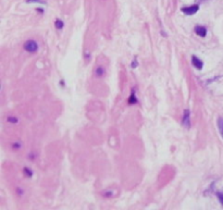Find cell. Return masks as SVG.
Returning <instances> with one entry per match:
<instances>
[{"label":"cell","mask_w":223,"mask_h":210,"mask_svg":"<svg viewBox=\"0 0 223 210\" xmlns=\"http://www.w3.org/2000/svg\"><path fill=\"white\" fill-rule=\"evenodd\" d=\"M199 10V6L198 4H194V6L191 7H185V8H182V12L185 13L186 15H193Z\"/></svg>","instance_id":"2"},{"label":"cell","mask_w":223,"mask_h":210,"mask_svg":"<svg viewBox=\"0 0 223 210\" xmlns=\"http://www.w3.org/2000/svg\"><path fill=\"white\" fill-rule=\"evenodd\" d=\"M182 124L186 128H189V126H191V113H189V110H185L184 113H183Z\"/></svg>","instance_id":"3"},{"label":"cell","mask_w":223,"mask_h":210,"mask_svg":"<svg viewBox=\"0 0 223 210\" xmlns=\"http://www.w3.org/2000/svg\"><path fill=\"white\" fill-rule=\"evenodd\" d=\"M195 33H196L198 36H200V37H205V36L207 35V29H206L205 26L197 25L195 27Z\"/></svg>","instance_id":"5"},{"label":"cell","mask_w":223,"mask_h":210,"mask_svg":"<svg viewBox=\"0 0 223 210\" xmlns=\"http://www.w3.org/2000/svg\"><path fill=\"white\" fill-rule=\"evenodd\" d=\"M191 63H193V65H194L197 70H202V68H204V63H202V61L199 59V58H197L196 56H193L191 57Z\"/></svg>","instance_id":"4"},{"label":"cell","mask_w":223,"mask_h":210,"mask_svg":"<svg viewBox=\"0 0 223 210\" xmlns=\"http://www.w3.org/2000/svg\"><path fill=\"white\" fill-rule=\"evenodd\" d=\"M24 49L29 52H36L38 50V44L35 42V40H27V42L24 44Z\"/></svg>","instance_id":"1"},{"label":"cell","mask_w":223,"mask_h":210,"mask_svg":"<svg viewBox=\"0 0 223 210\" xmlns=\"http://www.w3.org/2000/svg\"><path fill=\"white\" fill-rule=\"evenodd\" d=\"M217 196H218V198L220 199L221 204L223 205V194H222V193H220V192H218V193H217Z\"/></svg>","instance_id":"10"},{"label":"cell","mask_w":223,"mask_h":210,"mask_svg":"<svg viewBox=\"0 0 223 210\" xmlns=\"http://www.w3.org/2000/svg\"><path fill=\"white\" fill-rule=\"evenodd\" d=\"M103 73H105V70H103L102 68H98V69L96 70V75H97V76H101Z\"/></svg>","instance_id":"8"},{"label":"cell","mask_w":223,"mask_h":210,"mask_svg":"<svg viewBox=\"0 0 223 210\" xmlns=\"http://www.w3.org/2000/svg\"><path fill=\"white\" fill-rule=\"evenodd\" d=\"M27 2H39V3H43V0H27Z\"/></svg>","instance_id":"11"},{"label":"cell","mask_w":223,"mask_h":210,"mask_svg":"<svg viewBox=\"0 0 223 210\" xmlns=\"http://www.w3.org/2000/svg\"><path fill=\"white\" fill-rule=\"evenodd\" d=\"M128 102L130 104H135V102H137V100H136V98H135V95H134V92L132 93V95H131V97H130V99H128Z\"/></svg>","instance_id":"9"},{"label":"cell","mask_w":223,"mask_h":210,"mask_svg":"<svg viewBox=\"0 0 223 210\" xmlns=\"http://www.w3.org/2000/svg\"><path fill=\"white\" fill-rule=\"evenodd\" d=\"M136 65H137V62H136V60H134L133 64H132V68H136Z\"/></svg>","instance_id":"12"},{"label":"cell","mask_w":223,"mask_h":210,"mask_svg":"<svg viewBox=\"0 0 223 210\" xmlns=\"http://www.w3.org/2000/svg\"><path fill=\"white\" fill-rule=\"evenodd\" d=\"M54 25H56V27H57L58 29H61L62 27H63V22H62L61 20H57Z\"/></svg>","instance_id":"7"},{"label":"cell","mask_w":223,"mask_h":210,"mask_svg":"<svg viewBox=\"0 0 223 210\" xmlns=\"http://www.w3.org/2000/svg\"><path fill=\"white\" fill-rule=\"evenodd\" d=\"M218 127H219V131H220V134L223 137V119L219 118L218 119Z\"/></svg>","instance_id":"6"}]
</instances>
